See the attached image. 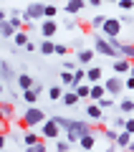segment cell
<instances>
[{
	"mask_svg": "<svg viewBox=\"0 0 134 152\" xmlns=\"http://www.w3.org/2000/svg\"><path fill=\"white\" fill-rule=\"evenodd\" d=\"M46 119H48V117H46V112H43L41 107H28L25 114H23V127L33 129V127H41Z\"/></svg>",
	"mask_w": 134,
	"mask_h": 152,
	"instance_id": "1",
	"label": "cell"
},
{
	"mask_svg": "<svg viewBox=\"0 0 134 152\" xmlns=\"http://www.w3.org/2000/svg\"><path fill=\"white\" fill-rule=\"evenodd\" d=\"M101 84H104V89H106L109 96H122V91H127V89H124V79H122V76H106Z\"/></svg>",
	"mask_w": 134,
	"mask_h": 152,
	"instance_id": "2",
	"label": "cell"
},
{
	"mask_svg": "<svg viewBox=\"0 0 134 152\" xmlns=\"http://www.w3.org/2000/svg\"><path fill=\"white\" fill-rule=\"evenodd\" d=\"M94 53H101V56H109V58H119L117 48H111L109 46V41L99 33V36H94Z\"/></svg>",
	"mask_w": 134,
	"mask_h": 152,
	"instance_id": "3",
	"label": "cell"
},
{
	"mask_svg": "<svg viewBox=\"0 0 134 152\" xmlns=\"http://www.w3.org/2000/svg\"><path fill=\"white\" fill-rule=\"evenodd\" d=\"M41 140H61V127L53 119H46L41 124Z\"/></svg>",
	"mask_w": 134,
	"mask_h": 152,
	"instance_id": "4",
	"label": "cell"
},
{
	"mask_svg": "<svg viewBox=\"0 0 134 152\" xmlns=\"http://www.w3.org/2000/svg\"><path fill=\"white\" fill-rule=\"evenodd\" d=\"M43 3H31V5L23 10V23H33V20H41L43 18Z\"/></svg>",
	"mask_w": 134,
	"mask_h": 152,
	"instance_id": "5",
	"label": "cell"
},
{
	"mask_svg": "<svg viewBox=\"0 0 134 152\" xmlns=\"http://www.w3.org/2000/svg\"><path fill=\"white\" fill-rule=\"evenodd\" d=\"M119 33H122V20L119 18H106L101 26V36L111 38V36H119Z\"/></svg>",
	"mask_w": 134,
	"mask_h": 152,
	"instance_id": "6",
	"label": "cell"
},
{
	"mask_svg": "<svg viewBox=\"0 0 134 152\" xmlns=\"http://www.w3.org/2000/svg\"><path fill=\"white\" fill-rule=\"evenodd\" d=\"M56 31H58V23L53 18H43L41 20V38H53Z\"/></svg>",
	"mask_w": 134,
	"mask_h": 152,
	"instance_id": "7",
	"label": "cell"
},
{
	"mask_svg": "<svg viewBox=\"0 0 134 152\" xmlns=\"http://www.w3.org/2000/svg\"><path fill=\"white\" fill-rule=\"evenodd\" d=\"M111 69H114V74L117 76H124V74H129V69H132V61H127V58H114V64H111Z\"/></svg>",
	"mask_w": 134,
	"mask_h": 152,
	"instance_id": "8",
	"label": "cell"
},
{
	"mask_svg": "<svg viewBox=\"0 0 134 152\" xmlns=\"http://www.w3.org/2000/svg\"><path fill=\"white\" fill-rule=\"evenodd\" d=\"M94 56H96V53H94V48H81V51H79V56H76V64L86 69V66L94 61Z\"/></svg>",
	"mask_w": 134,
	"mask_h": 152,
	"instance_id": "9",
	"label": "cell"
},
{
	"mask_svg": "<svg viewBox=\"0 0 134 152\" xmlns=\"http://www.w3.org/2000/svg\"><path fill=\"white\" fill-rule=\"evenodd\" d=\"M101 66H91V69H86V84H101Z\"/></svg>",
	"mask_w": 134,
	"mask_h": 152,
	"instance_id": "10",
	"label": "cell"
},
{
	"mask_svg": "<svg viewBox=\"0 0 134 152\" xmlns=\"http://www.w3.org/2000/svg\"><path fill=\"white\" fill-rule=\"evenodd\" d=\"M63 10L68 13V15H79V13L84 10V0H66Z\"/></svg>",
	"mask_w": 134,
	"mask_h": 152,
	"instance_id": "11",
	"label": "cell"
},
{
	"mask_svg": "<svg viewBox=\"0 0 134 152\" xmlns=\"http://www.w3.org/2000/svg\"><path fill=\"white\" fill-rule=\"evenodd\" d=\"M15 81H18V86H20V91H28V89H33L36 79H33V76H28V74H18Z\"/></svg>",
	"mask_w": 134,
	"mask_h": 152,
	"instance_id": "12",
	"label": "cell"
},
{
	"mask_svg": "<svg viewBox=\"0 0 134 152\" xmlns=\"http://www.w3.org/2000/svg\"><path fill=\"white\" fill-rule=\"evenodd\" d=\"M15 76H18V74L8 66V61H0V81H13Z\"/></svg>",
	"mask_w": 134,
	"mask_h": 152,
	"instance_id": "13",
	"label": "cell"
},
{
	"mask_svg": "<svg viewBox=\"0 0 134 152\" xmlns=\"http://www.w3.org/2000/svg\"><path fill=\"white\" fill-rule=\"evenodd\" d=\"M132 137H134V134H129L127 129H122V132L117 134V140H114V145H117L119 150H127V147H129V142H132Z\"/></svg>",
	"mask_w": 134,
	"mask_h": 152,
	"instance_id": "14",
	"label": "cell"
},
{
	"mask_svg": "<svg viewBox=\"0 0 134 152\" xmlns=\"http://www.w3.org/2000/svg\"><path fill=\"white\" fill-rule=\"evenodd\" d=\"M8 23H10L15 31H20V28H23V13L20 10H10V13H8Z\"/></svg>",
	"mask_w": 134,
	"mask_h": 152,
	"instance_id": "15",
	"label": "cell"
},
{
	"mask_svg": "<svg viewBox=\"0 0 134 152\" xmlns=\"http://www.w3.org/2000/svg\"><path fill=\"white\" fill-rule=\"evenodd\" d=\"M101 112H104V109H99V104H94V102L86 107V117H89V119H94V122H101V119H104Z\"/></svg>",
	"mask_w": 134,
	"mask_h": 152,
	"instance_id": "16",
	"label": "cell"
},
{
	"mask_svg": "<svg viewBox=\"0 0 134 152\" xmlns=\"http://www.w3.org/2000/svg\"><path fill=\"white\" fill-rule=\"evenodd\" d=\"M101 96H106V89H104V84H91V91H89V99H91V102H99Z\"/></svg>",
	"mask_w": 134,
	"mask_h": 152,
	"instance_id": "17",
	"label": "cell"
},
{
	"mask_svg": "<svg viewBox=\"0 0 134 152\" xmlns=\"http://www.w3.org/2000/svg\"><path fill=\"white\" fill-rule=\"evenodd\" d=\"M79 145H81V150H94V145H96V137H94V132H89V134L79 137Z\"/></svg>",
	"mask_w": 134,
	"mask_h": 152,
	"instance_id": "18",
	"label": "cell"
},
{
	"mask_svg": "<svg viewBox=\"0 0 134 152\" xmlns=\"http://www.w3.org/2000/svg\"><path fill=\"white\" fill-rule=\"evenodd\" d=\"M28 41H31V38H28V33L23 31V28H20V31H15V36H13V46H15V48H20V46L25 48Z\"/></svg>",
	"mask_w": 134,
	"mask_h": 152,
	"instance_id": "19",
	"label": "cell"
},
{
	"mask_svg": "<svg viewBox=\"0 0 134 152\" xmlns=\"http://www.w3.org/2000/svg\"><path fill=\"white\" fill-rule=\"evenodd\" d=\"M61 102H63L66 107H76V104H79V94H76L74 89H71V91H63V96H61Z\"/></svg>",
	"mask_w": 134,
	"mask_h": 152,
	"instance_id": "20",
	"label": "cell"
},
{
	"mask_svg": "<svg viewBox=\"0 0 134 152\" xmlns=\"http://www.w3.org/2000/svg\"><path fill=\"white\" fill-rule=\"evenodd\" d=\"M53 41H51V38H43V41H41V46H38V51H41V53L43 56H53Z\"/></svg>",
	"mask_w": 134,
	"mask_h": 152,
	"instance_id": "21",
	"label": "cell"
},
{
	"mask_svg": "<svg viewBox=\"0 0 134 152\" xmlns=\"http://www.w3.org/2000/svg\"><path fill=\"white\" fill-rule=\"evenodd\" d=\"M13 36H15V28H13L8 20H3L0 23V38H13Z\"/></svg>",
	"mask_w": 134,
	"mask_h": 152,
	"instance_id": "22",
	"label": "cell"
},
{
	"mask_svg": "<svg viewBox=\"0 0 134 152\" xmlns=\"http://www.w3.org/2000/svg\"><path fill=\"white\" fill-rule=\"evenodd\" d=\"M23 142H25V147H31V145H38V142H41V134H36L33 129H28L25 134H23Z\"/></svg>",
	"mask_w": 134,
	"mask_h": 152,
	"instance_id": "23",
	"label": "cell"
},
{
	"mask_svg": "<svg viewBox=\"0 0 134 152\" xmlns=\"http://www.w3.org/2000/svg\"><path fill=\"white\" fill-rule=\"evenodd\" d=\"M84 81H86V69H84V66H79V69L74 71V89L79 86V84H84Z\"/></svg>",
	"mask_w": 134,
	"mask_h": 152,
	"instance_id": "24",
	"label": "cell"
},
{
	"mask_svg": "<svg viewBox=\"0 0 134 152\" xmlns=\"http://www.w3.org/2000/svg\"><path fill=\"white\" fill-rule=\"evenodd\" d=\"M74 91L79 94V99H89V91H91V84H86V81H84V84H79V86L74 89Z\"/></svg>",
	"mask_w": 134,
	"mask_h": 152,
	"instance_id": "25",
	"label": "cell"
},
{
	"mask_svg": "<svg viewBox=\"0 0 134 152\" xmlns=\"http://www.w3.org/2000/svg\"><path fill=\"white\" fill-rule=\"evenodd\" d=\"M38 96H41V94H38L36 89H28V91H23V99H25V102L31 104V107H36V102H38Z\"/></svg>",
	"mask_w": 134,
	"mask_h": 152,
	"instance_id": "26",
	"label": "cell"
},
{
	"mask_svg": "<svg viewBox=\"0 0 134 152\" xmlns=\"http://www.w3.org/2000/svg\"><path fill=\"white\" fill-rule=\"evenodd\" d=\"M119 109H122V114H132L134 112V102H132V99H122V102H119Z\"/></svg>",
	"mask_w": 134,
	"mask_h": 152,
	"instance_id": "27",
	"label": "cell"
},
{
	"mask_svg": "<svg viewBox=\"0 0 134 152\" xmlns=\"http://www.w3.org/2000/svg\"><path fill=\"white\" fill-rule=\"evenodd\" d=\"M61 96H63V89H61V86H51L48 89V99H51V102H58Z\"/></svg>",
	"mask_w": 134,
	"mask_h": 152,
	"instance_id": "28",
	"label": "cell"
},
{
	"mask_svg": "<svg viewBox=\"0 0 134 152\" xmlns=\"http://www.w3.org/2000/svg\"><path fill=\"white\" fill-rule=\"evenodd\" d=\"M61 84L63 86H74V71H63L61 74Z\"/></svg>",
	"mask_w": 134,
	"mask_h": 152,
	"instance_id": "29",
	"label": "cell"
},
{
	"mask_svg": "<svg viewBox=\"0 0 134 152\" xmlns=\"http://www.w3.org/2000/svg\"><path fill=\"white\" fill-rule=\"evenodd\" d=\"M0 112H3V117H13V104H8V102H0Z\"/></svg>",
	"mask_w": 134,
	"mask_h": 152,
	"instance_id": "30",
	"label": "cell"
},
{
	"mask_svg": "<svg viewBox=\"0 0 134 152\" xmlns=\"http://www.w3.org/2000/svg\"><path fill=\"white\" fill-rule=\"evenodd\" d=\"M96 104H99V109H109V107H114V99L111 96H101Z\"/></svg>",
	"mask_w": 134,
	"mask_h": 152,
	"instance_id": "31",
	"label": "cell"
},
{
	"mask_svg": "<svg viewBox=\"0 0 134 152\" xmlns=\"http://www.w3.org/2000/svg\"><path fill=\"white\" fill-rule=\"evenodd\" d=\"M56 13H58L56 5H46V8H43V18H56Z\"/></svg>",
	"mask_w": 134,
	"mask_h": 152,
	"instance_id": "32",
	"label": "cell"
},
{
	"mask_svg": "<svg viewBox=\"0 0 134 152\" xmlns=\"http://www.w3.org/2000/svg\"><path fill=\"white\" fill-rule=\"evenodd\" d=\"M66 53H68V46H63V43L53 46V56H66Z\"/></svg>",
	"mask_w": 134,
	"mask_h": 152,
	"instance_id": "33",
	"label": "cell"
},
{
	"mask_svg": "<svg viewBox=\"0 0 134 152\" xmlns=\"http://www.w3.org/2000/svg\"><path fill=\"white\" fill-rule=\"evenodd\" d=\"M68 150H71V142H66V140L56 142V152H68Z\"/></svg>",
	"mask_w": 134,
	"mask_h": 152,
	"instance_id": "34",
	"label": "cell"
},
{
	"mask_svg": "<svg viewBox=\"0 0 134 152\" xmlns=\"http://www.w3.org/2000/svg\"><path fill=\"white\" fill-rule=\"evenodd\" d=\"M25 152H48V150H46V145H43V140H41L38 145H31V147H25Z\"/></svg>",
	"mask_w": 134,
	"mask_h": 152,
	"instance_id": "35",
	"label": "cell"
},
{
	"mask_svg": "<svg viewBox=\"0 0 134 152\" xmlns=\"http://www.w3.org/2000/svg\"><path fill=\"white\" fill-rule=\"evenodd\" d=\"M117 5L122 8V10H132V8H134V0H117Z\"/></svg>",
	"mask_w": 134,
	"mask_h": 152,
	"instance_id": "36",
	"label": "cell"
},
{
	"mask_svg": "<svg viewBox=\"0 0 134 152\" xmlns=\"http://www.w3.org/2000/svg\"><path fill=\"white\" fill-rule=\"evenodd\" d=\"M104 20H106V15H96V18H91V28H101Z\"/></svg>",
	"mask_w": 134,
	"mask_h": 152,
	"instance_id": "37",
	"label": "cell"
},
{
	"mask_svg": "<svg viewBox=\"0 0 134 152\" xmlns=\"http://www.w3.org/2000/svg\"><path fill=\"white\" fill-rule=\"evenodd\" d=\"M124 129H127L129 134H134V119H132V117H127V119H124Z\"/></svg>",
	"mask_w": 134,
	"mask_h": 152,
	"instance_id": "38",
	"label": "cell"
},
{
	"mask_svg": "<svg viewBox=\"0 0 134 152\" xmlns=\"http://www.w3.org/2000/svg\"><path fill=\"white\" fill-rule=\"evenodd\" d=\"M124 119H127V117H117V119H114V129H124Z\"/></svg>",
	"mask_w": 134,
	"mask_h": 152,
	"instance_id": "39",
	"label": "cell"
},
{
	"mask_svg": "<svg viewBox=\"0 0 134 152\" xmlns=\"http://www.w3.org/2000/svg\"><path fill=\"white\" fill-rule=\"evenodd\" d=\"M117 134H119L117 129H104V137H106V140H111V142L117 140Z\"/></svg>",
	"mask_w": 134,
	"mask_h": 152,
	"instance_id": "40",
	"label": "cell"
},
{
	"mask_svg": "<svg viewBox=\"0 0 134 152\" xmlns=\"http://www.w3.org/2000/svg\"><path fill=\"white\" fill-rule=\"evenodd\" d=\"M124 89H134V76H132V74L124 79Z\"/></svg>",
	"mask_w": 134,
	"mask_h": 152,
	"instance_id": "41",
	"label": "cell"
},
{
	"mask_svg": "<svg viewBox=\"0 0 134 152\" xmlns=\"http://www.w3.org/2000/svg\"><path fill=\"white\" fill-rule=\"evenodd\" d=\"M5 142H8V137H5V132H3V129H0V152H3V150H5Z\"/></svg>",
	"mask_w": 134,
	"mask_h": 152,
	"instance_id": "42",
	"label": "cell"
},
{
	"mask_svg": "<svg viewBox=\"0 0 134 152\" xmlns=\"http://www.w3.org/2000/svg\"><path fill=\"white\" fill-rule=\"evenodd\" d=\"M63 66H66V71H76V64H74V61H66Z\"/></svg>",
	"mask_w": 134,
	"mask_h": 152,
	"instance_id": "43",
	"label": "cell"
},
{
	"mask_svg": "<svg viewBox=\"0 0 134 152\" xmlns=\"http://www.w3.org/2000/svg\"><path fill=\"white\" fill-rule=\"evenodd\" d=\"M25 48H28V51H38V46L33 43V41H28V43H25Z\"/></svg>",
	"mask_w": 134,
	"mask_h": 152,
	"instance_id": "44",
	"label": "cell"
},
{
	"mask_svg": "<svg viewBox=\"0 0 134 152\" xmlns=\"http://www.w3.org/2000/svg\"><path fill=\"white\" fill-rule=\"evenodd\" d=\"M3 20H8V13L3 10V8H0V23H3Z\"/></svg>",
	"mask_w": 134,
	"mask_h": 152,
	"instance_id": "45",
	"label": "cell"
},
{
	"mask_svg": "<svg viewBox=\"0 0 134 152\" xmlns=\"http://www.w3.org/2000/svg\"><path fill=\"white\" fill-rule=\"evenodd\" d=\"M89 5H94V8H99V5H101V0H89Z\"/></svg>",
	"mask_w": 134,
	"mask_h": 152,
	"instance_id": "46",
	"label": "cell"
},
{
	"mask_svg": "<svg viewBox=\"0 0 134 152\" xmlns=\"http://www.w3.org/2000/svg\"><path fill=\"white\" fill-rule=\"evenodd\" d=\"M124 152H134V140L129 142V147H127V150H124Z\"/></svg>",
	"mask_w": 134,
	"mask_h": 152,
	"instance_id": "47",
	"label": "cell"
},
{
	"mask_svg": "<svg viewBox=\"0 0 134 152\" xmlns=\"http://www.w3.org/2000/svg\"><path fill=\"white\" fill-rule=\"evenodd\" d=\"M3 91H5V89H3V81H0V96H3Z\"/></svg>",
	"mask_w": 134,
	"mask_h": 152,
	"instance_id": "48",
	"label": "cell"
},
{
	"mask_svg": "<svg viewBox=\"0 0 134 152\" xmlns=\"http://www.w3.org/2000/svg\"><path fill=\"white\" fill-rule=\"evenodd\" d=\"M3 122H5V117H3V112H0V124H3Z\"/></svg>",
	"mask_w": 134,
	"mask_h": 152,
	"instance_id": "49",
	"label": "cell"
},
{
	"mask_svg": "<svg viewBox=\"0 0 134 152\" xmlns=\"http://www.w3.org/2000/svg\"><path fill=\"white\" fill-rule=\"evenodd\" d=\"M109 3H117V0H109Z\"/></svg>",
	"mask_w": 134,
	"mask_h": 152,
	"instance_id": "50",
	"label": "cell"
}]
</instances>
